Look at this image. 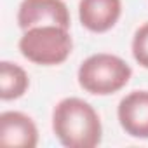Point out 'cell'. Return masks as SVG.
I'll list each match as a JSON object with an SVG mask.
<instances>
[{"mask_svg":"<svg viewBox=\"0 0 148 148\" xmlns=\"http://www.w3.org/2000/svg\"><path fill=\"white\" fill-rule=\"evenodd\" d=\"M120 0H80L79 16L82 25L96 33L110 30L120 16Z\"/></svg>","mask_w":148,"mask_h":148,"instance_id":"52a82bcc","label":"cell"},{"mask_svg":"<svg viewBox=\"0 0 148 148\" xmlns=\"http://www.w3.org/2000/svg\"><path fill=\"white\" fill-rule=\"evenodd\" d=\"M38 134L33 120L19 112H4L0 115V143L2 146L33 148Z\"/></svg>","mask_w":148,"mask_h":148,"instance_id":"8992f818","label":"cell"},{"mask_svg":"<svg viewBox=\"0 0 148 148\" xmlns=\"http://www.w3.org/2000/svg\"><path fill=\"white\" fill-rule=\"evenodd\" d=\"M18 23L23 30L35 26L70 28V12L63 0H23L18 11Z\"/></svg>","mask_w":148,"mask_h":148,"instance_id":"277c9868","label":"cell"},{"mask_svg":"<svg viewBox=\"0 0 148 148\" xmlns=\"http://www.w3.org/2000/svg\"><path fill=\"white\" fill-rule=\"evenodd\" d=\"M28 89V75L26 71L9 61L0 63V98L2 99H16L25 94Z\"/></svg>","mask_w":148,"mask_h":148,"instance_id":"ba28073f","label":"cell"},{"mask_svg":"<svg viewBox=\"0 0 148 148\" xmlns=\"http://www.w3.org/2000/svg\"><path fill=\"white\" fill-rule=\"evenodd\" d=\"M119 120L134 138H148V91H134L119 103Z\"/></svg>","mask_w":148,"mask_h":148,"instance_id":"5b68a950","label":"cell"},{"mask_svg":"<svg viewBox=\"0 0 148 148\" xmlns=\"http://www.w3.org/2000/svg\"><path fill=\"white\" fill-rule=\"evenodd\" d=\"M71 37L68 30L45 25L26 30L19 40L21 54L37 64H59L71 52Z\"/></svg>","mask_w":148,"mask_h":148,"instance_id":"3957f363","label":"cell"},{"mask_svg":"<svg viewBox=\"0 0 148 148\" xmlns=\"http://www.w3.org/2000/svg\"><path fill=\"white\" fill-rule=\"evenodd\" d=\"M52 129L68 148H94L101 141V120L94 108L79 98H66L52 113Z\"/></svg>","mask_w":148,"mask_h":148,"instance_id":"6da1fadb","label":"cell"},{"mask_svg":"<svg viewBox=\"0 0 148 148\" xmlns=\"http://www.w3.org/2000/svg\"><path fill=\"white\" fill-rule=\"evenodd\" d=\"M132 54L134 59L143 66L148 68V23L138 28L132 38Z\"/></svg>","mask_w":148,"mask_h":148,"instance_id":"9c48e42d","label":"cell"},{"mask_svg":"<svg viewBox=\"0 0 148 148\" xmlns=\"http://www.w3.org/2000/svg\"><path fill=\"white\" fill-rule=\"evenodd\" d=\"M131 66L113 54H94L79 68V84L84 91L106 96L120 91L131 79Z\"/></svg>","mask_w":148,"mask_h":148,"instance_id":"7a4b0ae2","label":"cell"}]
</instances>
